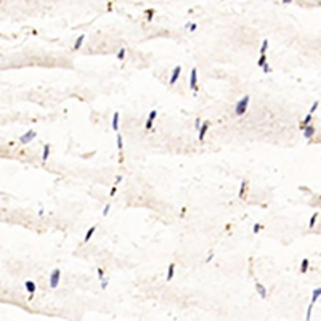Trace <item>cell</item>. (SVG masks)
Masks as SVG:
<instances>
[{
	"mask_svg": "<svg viewBox=\"0 0 321 321\" xmlns=\"http://www.w3.org/2000/svg\"><path fill=\"white\" fill-rule=\"evenodd\" d=\"M249 103H251V97L249 95H244L239 101L236 103V108H235V113L236 116H244L249 109Z\"/></svg>",
	"mask_w": 321,
	"mask_h": 321,
	"instance_id": "obj_1",
	"label": "cell"
},
{
	"mask_svg": "<svg viewBox=\"0 0 321 321\" xmlns=\"http://www.w3.org/2000/svg\"><path fill=\"white\" fill-rule=\"evenodd\" d=\"M59 278H61V270H59V268H55V270L51 271V275H50V287L51 289L58 287Z\"/></svg>",
	"mask_w": 321,
	"mask_h": 321,
	"instance_id": "obj_2",
	"label": "cell"
},
{
	"mask_svg": "<svg viewBox=\"0 0 321 321\" xmlns=\"http://www.w3.org/2000/svg\"><path fill=\"white\" fill-rule=\"evenodd\" d=\"M35 137H37V133H35L34 130H27L24 135L19 137V143H21V145H27V143H31Z\"/></svg>",
	"mask_w": 321,
	"mask_h": 321,
	"instance_id": "obj_3",
	"label": "cell"
},
{
	"mask_svg": "<svg viewBox=\"0 0 321 321\" xmlns=\"http://www.w3.org/2000/svg\"><path fill=\"white\" fill-rule=\"evenodd\" d=\"M189 87L193 92H197V69L193 68L191 69V76H189Z\"/></svg>",
	"mask_w": 321,
	"mask_h": 321,
	"instance_id": "obj_4",
	"label": "cell"
},
{
	"mask_svg": "<svg viewBox=\"0 0 321 321\" xmlns=\"http://www.w3.org/2000/svg\"><path fill=\"white\" fill-rule=\"evenodd\" d=\"M180 74H181V66H175V68H173L172 76H170V79H169V85H175L177 80H178V77H180Z\"/></svg>",
	"mask_w": 321,
	"mask_h": 321,
	"instance_id": "obj_5",
	"label": "cell"
},
{
	"mask_svg": "<svg viewBox=\"0 0 321 321\" xmlns=\"http://www.w3.org/2000/svg\"><path fill=\"white\" fill-rule=\"evenodd\" d=\"M156 117H157V111H156V109H153L151 113H149L148 119H146V122H145V129H146V130H149V129L153 127L154 121H156Z\"/></svg>",
	"mask_w": 321,
	"mask_h": 321,
	"instance_id": "obj_6",
	"label": "cell"
},
{
	"mask_svg": "<svg viewBox=\"0 0 321 321\" xmlns=\"http://www.w3.org/2000/svg\"><path fill=\"white\" fill-rule=\"evenodd\" d=\"M209 122L205 121V122H203V124H201V127L197 130H199V141H203L204 138H205V133H207V130H209Z\"/></svg>",
	"mask_w": 321,
	"mask_h": 321,
	"instance_id": "obj_7",
	"label": "cell"
},
{
	"mask_svg": "<svg viewBox=\"0 0 321 321\" xmlns=\"http://www.w3.org/2000/svg\"><path fill=\"white\" fill-rule=\"evenodd\" d=\"M302 132H303V137L307 138V140H311V138H313V135H315V127H313V125L310 124V125H307V127H305V129L302 130Z\"/></svg>",
	"mask_w": 321,
	"mask_h": 321,
	"instance_id": "obj_8",
	"label": "cell"
},
{
	"mask_svg": "<svg viewBox=\"0 0 321 321\" xmlns=\"http://www.w3.org/2000/svg\"><path fill=\"white\" fill-rule=\"evenodd\" d=\"M24 287H26V291L29 292L31 295H34L35 289H37V286H35V283H34V281H31V279H29V281H26V283H24Z\"/></svg>",
	"mask_w": 321,
	"mask_h": 321,
	"instance_id": "obj_9",
	"label": "cell"
},
{
	"mask_svg": "<svg viewBox=\"0 0 321 321\" xmlns=\"http://www.w3.org/2000/svg\"><path fill=\"white\" fill-rule=\"evenodd\" d=\"M255 289H257V292H259V295L262 297V299H267V289H265L263 284H260L259 281H257V283H255Z\"/></svg>",
	"mask_w": 321,
	"mask_h": 321,
	"instance_id": "obj_10",
	"label": "cell"
},
{
	"mask_svg": "<svg viewBox=\"0 0 321 321\" xmlns=\"http://www.w3.org/2000/svg\"><path fill=\"white\" fill-rule=\"evenodd\" d=\"M311 121H313V114H307V117H305L303 121L299 124V129H300V130H303L307 125H310V124H311Z\"/></svg>",
	"mask_w": 321,
	"mask_h": 321,
	"instance_id": "obj_11",
	"label": "cell"
},
{
	"mask_svg": "<svg viewBox=\"0 0 321 321\" xmlns=\"http://www.w3.org/2000/svg\"><path fill=\"white\" fill-rule=\"evenodd\" d=\"M50 149H51V146H50L48 143L43 146V153H42V161H43V162L48 161V157H50Z\"/></svg>",
	"mask_w": 321,
	"mask_h": 321,
	"instance_id": "obj_12",
	"label": "cell"
},
{
	"mask_svg": "<svg viewBox=\"0 0 321 321\" xmlns=\"http://www.w3.org/2000/svg\"><path fill=\"white\" fill-rule=\"evenodd\" d=\"M320 295H321V289L320 287H316L315 291H313V294H311V302L310 303H316L320 300Z\"/></svg>",
	"mask_w": 321,
	"mask_h": 321,
	"instance_id": "obj_13",
	"label": "cell"
},
{
	"mask_svg": "<svg viewBox=\"0 0 321 321\" xmlns=\"http://www.w3.org/2000/svg\"><path fill=\"white\" fill-rule=\"evenodd\" d=\"M84 40H85V35L82 34V35H79V37L76 39V42H74V50H79L82 47V43H84Z\"/></svg>",
	"mask_w": 321,
	"mask_h": 321,
	"instance_id": "obj_14",
	"label": "cell"
},
{
	"mask_svg": "<svg viewBox=\"0 0 321 321\" xmlns=\"http://www.w3.org/2000/svg\"><path fill=\"white\" fill-rule=\"evenodd\" d=\"M246 189H247V180H243V183H241V186H239V191H238V196L243 197L244 193H246Z\"/></svg>",
	"mask_w": 321,
	"mask_h": 321,
	"instance_id": "obj_15",
	"label": "cell"
},
{
	"mask_svg": "<svg viewBox=\"0 0 321 321\" xmlns=\"http://www.w3.org/2000/svg\"><path fill=\"white\" fill-rule=\"evenodd\" d=\"M173 273H175V263H170L167 268V281H170L173 278Z\"/></svg>",
	"mask_w": 321,
	"mask_h": 321,
	"instance_id": "obj_16",
	"label": "cell"
},
{
	"mask_svg": "<svg viewBox=\"0 0 321 321\" xmlns=\"http://www.w3.org/2000/svg\"><path fill=\"white\" fill-rule=\"evenodd\" d=\"M308 267H310V260L308 259H303L302 263H300V273H305L308 270Z\"/></svg>",
	"mask_w": 321,
	"mask_h": 321,
	"instance_id": "obj_17",
	"label": "cell"
},
{
	"mask_svg": "<svg viewBox=\"0 0 321 321\" xmlns=\"http://www.w3.org/2000/svg\"><path fill=\"white\" fill-rule=\"evenodd\" d=\"M97 231V227H92V228H88L87 230V235H85V238H84V241L87 243V241H90L92 239V236H93V233Z\"/></svg>",
	"mask_w": 321,
	"mask_h": 321,
	"instance_id": "obj_18",
	"label": "cell"
},
{
	"mask_svg": "<svg viewBox=\"0 0 321 321\" xmlns=\"http://www.w3.org/2000/svg\"><path fill=\"white\" fill-rule=\"evenodd\" d=\"M113 129L116 130H119V113H114L113 114Z\"/></svg>",
	"mask_w": 321,
	"mask_h": 321,
	"instance_id": "obj_19",
	"label": "cell"
},
{
	"mask_svg": "<svg viewBox=\"0 0 321 321\" xmlns=\"http://www.w3.org/2000/svg\"><path fill=\"white\" fill-rule=\"evenodd\" d=\"M316 220H318V212H315V214H313V215L310 217V222H308V228H310V230H311L313 227H315Z\"/></svg>",
	"mask_w": 321,
	"mask_h": 321,
	"instance_id": "obj_20",
	"label": "cell"
},
{
	"mask_svg": "<svg viewBox=\"0 0 321 321\" xmlns=\"http://www.w3.org/2000/svg\"><path fill=\"white\" fill-rule=\"evenodd\" d=\"M268 48V40L265 39V40L262 42V45H260V55H265V51H267Z\"/></svg>",
	"mask_w": 321,
	"mask_h": 321,
	"instance_id": "obj_21",
	"label": "cell"
},
{
	"mask_svg": "<svg viewBox=\"0 0 321 321\" xmlns=\"http://www.w3.org/2000/svg\"><path fill=\"white\" fill-rule=\"evenodd\" d=\"M313 305H315V303H310V305H308V308H307V316H305V320H307V321H310V320H311V310H313Z\"/></svg>",
	"mask_w": 321,
	"mask_h": 321,
	"instance_id": "obj_22",
	"label": "cell"
},
{
	"mask_svg": "<svg viewBox=\"0 0 321 321\" xmlns=\"http://www.w3.org/2000/svg\"><path fill=\"white\" fill-rule=\"evenodd\" d=\"M318 108H320V100H316V101L311 105V108H310V113H308V114H315V111L318 109Z\"/></svg>",
	"mask_w": 321,
	"mask_h": 321,
	"instance_id": "obj_23",
	"label": "cell"
},
{
	"mask_svg": "<svg viewBox=\"0 0 321 321\" xmlns=\"http://www.w3.org/2000/svg\"><path fill=\"white\" fill-rule=\"evenodd\" d=\"M265 63H267V55H260V58H259V61H257V64H259L260 68H262Z\"/></svg>",
	"mask_w": 321,
	"mask_h": 321,
	"instance_id": "obj_24",
	"label": "cell"
},
{
	"mask_svg": "<svg viewBox=\"0 0 321 321\" xmlns=\"http://www.w3.org/2000/svg\"><path fill=\"white\" fill-rule=\"evenodd\" d=\"M117 59H125V48H121L119 50V53H117Z\"/></svg>",
	"mask_w": 321,
	"mask_h": 321,
	"instance_id": "obj_25",
	"label": "cell"
},
{
	"mask_svg": "<svg viewBox=\"0 0 321 321\" xmlns=\"http://www.w3.org/2000/svg\"><path fill=\"white\" fill-rule=\"evenodd\" d=\"M262 228H263V225H262V223H255V225H254V230H252V231H254V233H255V235H257V233H259V231H260V230H262Z\"/></svg>",
	"mask_w": 321,
	"mask_h": 321,
	"instance_id": "obj_26",
	"label": "cell"
},
{
	"mask_svg": "<svg viewBox=\"0 0 321 321\" xmlns=\"http://www.w3.org/2000/svg\"><path fill=\"white\" fill-rule=\"evenodd\" d=\"M262 69H263L265 74H270V72H271V68H270V64H268V63H265V64L262 66Z\"/></svg>",
	"mask_w": 321,
	"mask_h": 321,
	"instance_id": "obj_27",
	"label": "cell"
},
{
	"mask_svg": "<svg viewBox=\"0 0 321 321\" xmlns=\"http://www.w3.org/2000/svg\"><path fill=\"white\" fill-rule=\"evenodd\" d=\"M101 281V289H106L108 287V284H109V279L108 278H103V279H100Z\"/></svg>",
	"mask_w": 321,
	"mask_h": 321,
	"instance_id": "obj_28",
	"label": "cell"
},
{
	"mask_svg": "<svg viewBox=\"0 0 321 321\" xmlns=\"http://www.w3.org/2000/svg\"><path fill=\"white\" fill-rule=\"evenodd\" d=\"M109 211H111V204H106V205H105V209H103V215L106 217V215L109 214Z\"/></svg>",
	"mask_w": 321,
	"mask_h": 321,
	"instance_id": "obj_29",
	"label": "cell"
},
{
	"mask_svg": "<svg viewBox=\"0 0 321 321\" xmlns=\"http://www.w3.org/2000/svg\"><path fill=\"white\" fill-rule=\"evenodd\" d=\"M146 16H148V21H151L153 16H154V10H148L146 11Z\"/></svg>",
	"mask_w": 321,
	"mask_h": 321,
	"instance_id": "obj_30",
	"label": "cell"
},
{
	"mask_svg": "<svg viewBox=\"0 0 321 321\" xmlns=\"http://www.w3.org/2000/svg\"><path fill=\"white\" fill-rule=\"evenodd\" d=\"M97 275H98V279H103V278H105V273H103L101 268H97Z\"/></svg>",
	"mask_w": 321,
	"mask_h": 321,
	"instance_id": "obj_31",
	"label": "cell"
},
{
	"mask_svg": "<svg viewBox=\"0 0 321 321\" xmlns=\"http://www.w3.org/2000/svg\"><path fill=\"white\" fill-rule=\"evenodd\" d=\"M188 29H189V31H191V32H195V31L197 29V24H196V23H191V24H189V26H188Z\"/></svg>",
	"mask_w": 321,
	"mask_h": 321,
	"instance_id": "obj_32",
	"label": "cell"
},
{
	"mask_svg": "<svg viewBox=\"0 0 321 321\" xmlns=\"http://www.w3.org/2000/svg\"><path fill=\"white\" fill-rule=\"evenodd\" d=\"M116 191H117V185H114L113 188H111V193H109V196H114V195H116Z\"/></svg>",
	"mask_w": 321,
	"mask_h": 321,
	"instance_id": "obj_33",
	"label": "cell"
},
{
	"mask_svg": "<svg viewBox=\"0 0 321 321\" xmlns=\"http://www.w3.org/2000/svg\"><path fill=\"white\" fill-rule=\"evenodd\" d=\"M201 124H203V121H199V119H196V121H195V127H196V129H199Z\"/></svg>",
	"mask_w": 321,
	"mask_h": 321,
	"instance_id": "obj_34",
	"label": "cell"
},
{
	"mask_svg": "<svg viewBox=\"0 0 321 321\" xmlns=\"http://www.w3.org/2000/svg\"><path fill=\"white\" fill-rule=\"evenodd\" d=\"M121 180H122V175H117V177H116V185H117Z\"/></svg>",
	"mask_w": 321,
	"mask_h": 321,
	"instance_id": "obj_35",
	"label": "cell"
},
{
	"mask_svg": "<svg viewBox=\"0 0 321 321\" xmlns=\"http://www.w3.org/2000/svg\"><path fill=\"white\" fill-rule=\"evenodd\" d=\"M291 2H292V0H283V3H284V5H287V3H291Z\"/></svg>",
	"mask_w": 321,
	"mask_h": 321,
	"instance_id": "obj_36",
	"label": "cell"
}]
</instances>
